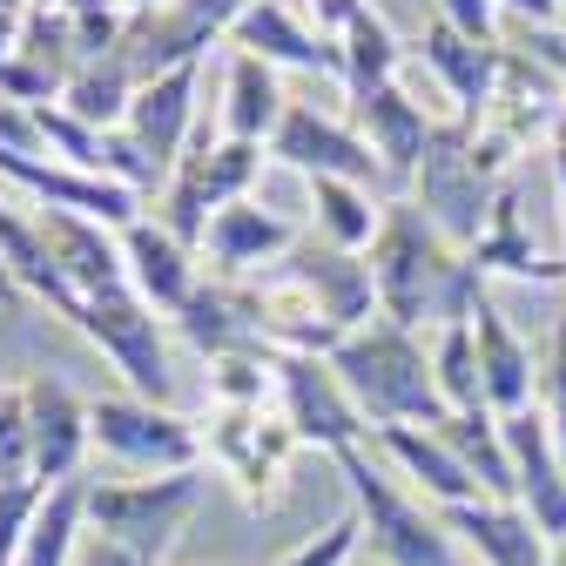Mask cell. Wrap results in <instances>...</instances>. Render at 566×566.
Returning a JSON list of instances; mask_svg holds the SVG:
<instances>
[{
    "label": "cell",
    "instance_id": "cell-1",
    "mask_svg": "<svg viewBox=\"0 0 566 566\" xmlns=\"http://www.w3.org/2000/svg\"><path fill=\"white\" fill-rule=\"evenodd\" d=\"M371 283H378V317L418 331V324H465L472 317V297L485 291V276L465 263V250H452L424 209L411 196L385 202V223L371 237Z\"/></svg>",
    "mask_w": 566,
    "mask_h": 566
},
{
    "label": "cell",
    "instance_id": "cell-2",
    "mask_svg": "<svg viewBox=\"0 0 566 566\" xmlns=\"http://www.w3.org/2000/svg\"><path fill=\"white\" fill-rule=\"evenodd\" d=\"M331 371L344 378L350 405L365 411L371 432H385V424H424V432H439L452 418L439 371H432V350L391 317H371L365 331H350L331 350Z\"/></svg>",
    "mask_w": 566,
    "mask_h": 566
},
{
    "label": "cell",
    "instance_id": "cell-3",
    "mask_svg": "<svg viewBox=\"0 0 566 566\" xmlns=\"http://www.w3.org/2000/svg\"><path fill=\"white\" fill-rule=\"evenodd\" d=\"M196 506H202V465L149 479H88V539L122 546L142 566H163Z\"/></svg>",
    "mask_w": 566,
    "mask_h": 566
},
{
    "label": "cell",
    "instance_id": "cell-4",
    "mask_svg": "<svg viewBox=\"0 0 566 566\" xmlns=\"http://www.w3.org/2000/svg\"><path fill=\"white\" fill-rule=\"evenodd\" d=\"M337 472L350 479V506H358V520L371 533V553L385 566H472V553L446 526V513L439 506H418L398 479H385L365 459V446H344L337 452Z\"/></svg>",
    "mask_w": 566,
    "mask_h": 566
},
{
    "label": "cell",
    "instance_id": "cell-5",
    "mask_svg": "<svg viewBox=\"0 0 566 566\" xmlns=\"http://www.w3.org/2000/svg\"><path fill=\"white\" fill-rule=\"evenodd\" d=\"M263 176V142H230V135H209L196 128L182 163L169 169V189H163V230L189 250H202V230L217 209L243 202L250 182Z\"/></svg>",
    "mask_w": 566,
    "mask_h": 566
},
{
    "label": "cell",
    "instance_id": "cell-6",
    "mask_svg": "<svg viewBox=\"0 0 566 566\" xmlns=\"http://www.w3.org/2000/svg\"><path fill=\"white\" fill-rule=\"evenodd\" d=\"M492 196H500V182H492L472 156V122H439L432 142H424V163L411 176V202L424 209V223H432L452 250H472L492 223Z\"/></svg>",
    "mask_w": 566,
    "mask_h": 566
},
{
    "label": "cell",
    "instance_id": "cell-7",
    "mask_svg": "<svg viewBox=\"0 0 566 566\" xmlns=\"http://www.w3.org/2000/svg\"><path fill=\"white\" fill-rule=\"evenodd\" d=\"M67 324H75L88 344H102V358L128 378L135 398H149V405H169L176 398L163 317L135 297V283H115V291H82L75 311H67Z\"/></svg>",
    "mask_w": 566,
    "mask_h": 566
},
{
    "label": "cell",
    "instance_id": "cell-8",
    "mask_svg": "<svg viewBox=\"0 0 566 566\" xmlns=\"http://www.w3.org/2000/svg\"><path fill=\"white\" fill-rule=\"evenodd\" d=\"M209 465H217L237 492H243V506L263 513L276 506V492L283 479H291V459L304 452L297 432H291V418L283 411H223V405H209V439H202Z\"/></svg>",
    "mask_w": 566,
    "mask_h": 566
},
{
    "label": "cell",
    "instance_id": "cell-9",
    "mask_svg": "<svg viewBox=\"0 0 566 566\" xmlns=\"http://www.w3.org/2000/svg\"><path fill=\"white\" fill-rule=\"evenodd\" d=\"M88 439L95 452H108L115 465L135 472H196L202 465V432L189 418H176L169 405L149 398H88Z\"/></svg>",
    "mask_w": 566,
    "mask_h": 566
},
{
    "label": "cell",
    "instance_id": "cell-10",
    "mask_svg": "<svg viewBox=\"0 0 566 566\" xmlns=\"http://www.w3.org/2000/svg\"><path fill=\"white\" fill-rule=\"evenodd\" d=\"M250 8L256 0H169V8H135L115 54L128 61L135 82H156V75H169V67H182V61H202L209 41L230 34Z\"/></svg>",
    "mask_w": 566,
    "mask_h": 566
},
{
    "label": "cell",
    "instance_id": "cell-11",
    "mask_svg": "<svg viewBox=\"0 0 566 566\" xmlns=\"http://www.w3.org/2000/svg\"><path fill=\"white\" fill-rule=\"evenodd\" d=\"M276 411L291 418L297 446H317V452H344V446H365L371 424L365 411L350 405L344 378L331 371V358H276Z\"/></svg>",
    "mask_w": 566,
    "mask_h": 566
},
{
    "label": "cell",
    "instance_id": "cell-12",
    "mask_svg": "<svg viewBox=\"0 0 566 566\" xmlns=\"http://www.w3.org/2000/svg\"><path fill=\"white\" fill-rule=\"evenodd\" d=\"M270 156L283 163V169H297L304 182L311 176H337V182H378L385 176V163L371 156V142L358 135V128H344L337 115H317L311 102H291L283 108V122H276V135H270Z\"/></svg>",
    "mask_w": 566,
    "mask_h": 566
},
{
    "label": "cell",
    "instance_id": "cell-13",
    "mask_svg": "<svg viewBox=\"0 0 566 566\" xmlns=\"http://www.w3.org/2000/svg\"><path fill=\"white\" fill-rule=\"evenodd\" d=\"M506 432V452H513V485H520V513L559 546L566 539V459L553 446V418L546 405L520 411V418H500Z\"/></svg>",
    "mask_w": 566,
    "mask_h": 566
},
{
    "label": "cell",
    "instance_id": "cell-14",
    "mask_svg": "<svg viewBox=\"0 0 566 566\" xmlns=\"http://www.w3.org/2000/svg\"><path fill=\"white\" fill-rule=\"evenodd\" d=\"M34 217V237H41V250H48V263L61 270V283L67 291H115V283H128V256H122V230H108V223H88V217H75V209H28Z\"/></svg>",
    "mask_w": 566,
    "mask_h": 566
},
{
    "label": "cell",
    "instance_id": "cell-15",
    "mask_svg": "<svg viewBox=\"0 0 566 566\" xmlns=\"http://www.w3.org/2000/svg\"><path fill=\"white\" fill-rule=\"evenodd\" d=\"M472 344H479V378H485V405L492 418H520L539 405L546 391V365H533V350L520 344V331L500 317L485 291L472 297Z\"/></svg>",
    "mask_w": 566,
    "mask_h": 566
},
{
    "label": "cell",
    "instance_id": "cell-16",
    "mask_svg": "<svg viewBox=\"0 0 566 566\" xmlns=\"http://www.w3.org/2000/svg\"><path fill=\"white\" fill-rule=\"evenodd\" d=\"M28 385V432H34V485H61V479H82L88 459V398H75L61 378L34 371Z\"/></svg>",
    "mask_w": 566,
    "mask_h": 566
},
{
    "label": "cell",
    "instance_id": "cell-17",
    "mask_svg": "<svg viewBox=\"0 0 566 566\" xmlns=\"http://www.w3.org/2000/svg\"><path fill=\"white\" fill-rule=\"evenodd\" d=\"M304 237H297V223L291 217H276V209H263V202H230V209H217L209 217V230H202V256L217 263L223 276H263L270 263H283Z\"/></svg>",
    "mask_w": 566,
    "mask_h": 566
},
{
    "label": "cell",
    "instance_id": "cell-18",
    "mask_svg": "<svg viewBox=\"0 0 566 566\" xmlns=\"http://www.w3.org/2000/svg\"><path fill=\"white\" fill-rule=\"evenodd\" d=\"M176 331L202 350L209 365H217V358H276V350L263 344V331H256L250 291H243L237 276H209V283H196V297L176 311Z\"/></svg>",
    "mask_w": 566,
    "mask_h": 566
},
{
    "label": "cell",
    "instance_id": "cell-19",
    "mask_svg": "<svg viewBox=\"0 0 566 566\" xmlns=\"http://www.w3.org/2000/svg\"><path fill=\"white\" fill-rule=\"evenodd\" d=\"M196 82H202V61H182V67H169V75H156V82H142L135 88V102H128V135L149 149V163L169 176L176 163H182V149H189V135H196Z\"/></svg>",
    "mask_w": 566,
    "mask_h": 566
},
{
    "label": "cell",
    "instance_id": "cell-20",
    "mask_svg": "<svg viewBox=\"0 0 566 566\" xmlns=\"http://www.w3.org/2000/svg\"><path fill=\"white\" fill-rule=\"evenodd\" d=\"M350 115H358V135L371 142V156L385 163V176L411 182L418 163H424V142H432V128H439V115L424 102H411L405 82L371 88V95H350Z\"/></svg>",
    "mask_w": 566,
    "mask_h": 566
},
{
    "label": "cell",
    "instance_id": "cell-21",
    "mask_svg": "<svg viewBox=\"0 0 566 566\" xmlns=\"http://www.w3.org/2000/svg\"><path fill=\"white\" fill-rule=\"evenodd\" d=\"M500 41H472V34H459L452 21H424L418 28V61L439 75V88H446V102L472 122L485 102H492V88H500Z\"/></svg>",
    "mask_w": 566,
    "mask_h": 566
},
{
    "label": "cell",
    "instance_id": "cell-22",
    "mask_svg": "<svg viewBox=\"0 0 566 566\" xmlns=\"http://www.w3.org/2000/svg\"><path fill=\"white\" fill-rule=\"evenodd\" d=\"M122 256H128V283H135V297L149 304L156 317H176L189 297H196V250L176 243L163 230V217H142L122 230Z\"/></svg>",
    "mask_w": 566,
    "mask_h": 566
},
{
    "label": "cell",
    "instance_id": "cell-23",
    "mask_svg": "<svg viewBox=\"0 0 566 566\" xmlns=\"http://www.w3.org/2000/svg\"><path fill=\"white\" fill-rule=\"evenodd\" d=\"M230 48H243V54H256V61H270V67L283 61V67H304V75H337V82H344L337 41H324L317 28H304L291 0H256V8L230 28Z\"/></svg>",
    "mask_w": 566,
    "mask_h": 566
},
{
    "label": "cell",
    "instance_id": "cell-24",
    "mask_svg": "<svg viewBox=\"0 0 566 566\" xmlns=\"http://www.w3.org/2000/svg\"><path fill=\"white\" fill-rule=\"evenodd\" d=\"M446 526L465 539V553H479L485 566H546L553 559V539L520 513V506H500V500H465V506H439Z\"/></svg>",
    "mask_w": 566,
    "mask_h": 566
},
{
    "label": "cell",
    "instance_id": "cell-25",
    "mask_svg": "<svg viewBox=\"0 0 566 566\" xmlns=\"http://www.w3.org/2000/svg\"><path fill=\"white\" fill-rule=\"evenodd\" d=\"M371 446L424 485V506H465V500H485L479 479L459 465V452L439 439V432H424V424H385V432H371Z\"/></svg>",
    "mask_w": 566,
    "mask_h": 566
},
{
    "label": "cell",
    "instance_id": "cell-26",
    "mask_svg": "<svg viewBox=\"0 0 566 566\" xmlns=\"http://www.w3.org/2000/svg\"><path fill=\"white\" fill-rule=\"evenodd\" d=\"M465 263L479 270V276H520V283H566V263H553V256H539V243H533V230H526V217H520V196H513V182H500V196H492V223H485V237L465 250Z\"/></svg>",
    "mask_w": 566,
    "mask_h": 566
},
{
    "label": "cell",
    "instance_id": "cell-27",
    "mask_svg": "<svg viewBox=\"0 0 566 566\" xmlns=\"http://www.w3.org/2000/svg\"><path fill=\"white\" fill-rule=\"evenodd\" d=\"M283 88H276V67L230 48V75H223V135L230 142H270L283 122Z\"/></svg>",
    "mask_w": 566,
    "mask_h": 566
},
{
    "label": "cell",
    "instance_id": "cell-28",
    "mask_svg": "<svg viewBox=\"0 0 566 566\" xmlns=\"http://www.w3.org/2000/svg\"><path fill=\"white\" fill-rule=\"evenodd\" d=\"M82 539H88V479H61V485H48L14 566H75Z\"/></svg>",
    "mask_w": 566,
    "mask_h": 566
},
{
    "label": "cell",
    "instance_id": "cell-29",
    "mask_svg": "<svg viewBox=\"0 0 566 566\" xmlns=\"http://www.w3.org/2000/svg\"><path fill=\"white\" fill-rule=\"evenodd\" d=\"M439 439L459 452V465L479 479L485 500L520 506V485H513V452H506V432H500V418H492V411H452V418L439 424Z\"/></svg>",
    "mask_w": 566,
    "mask_h": 566
},
{
    "label": "cell",
    "instance_id": "cell-30",
    "mask_svg": "<svg viewBox=\"0 0 566 566\" xmlns=\"http://www.w3.org/2000/svg\"><path fill=\"white\" fill-rule=\"evenodd\" d=\"M311 209H317V243L344 250V256H365L378 223H385V209L358 189V182H337V176H311Z\"/></svg>",
    "mask_w": 566,
    "mask_h": 566
},
{
    "label": "cell",
    "instance_id": "cell-31",
    "mask_svg": "<svg viewBox=\"0 0 566 566\" xmlns=\"http://www.w3.org/2000/svg\"><path fill=\"white\" fill-rule=\"evenodd\" d=\"M337 54H344V95H371V88H391L398 75H405V48H398V34H391V21L378 14V8H365L358 21H350L344 34H337Z\"/></svg>",
    "mask_w": 566,
    "mask_h": 566
},
{
    "label": "cell",
    "instance_id": "cell-32",
    "mask_svg": "<svg viewBox=\"0 0 566 566\" xmlns=\"http://www.w3.org/2000/svg\"><path fill=\"white\" fill-rule=\"evenodd\" d=\"M135 88H142V82L128 75V61H122V54H102V61H82L75 75H67L61 108H67V115H82L88 128H122Z\"/></svg>",
    "mask_w": 566,
    "mask_h": 566
},
{
    "label": "cell",
    "instance_id": "cell-33",
    "mask_svg": "<svg viewBox=\"0 0 566 566\" xmlns=\"http://www.w3.org/2000/svg\"><path fill=\"white\" fill-rule=\"evenodd\" d=\"M432 371H439V391H446V405H452V411H492V405H485V378H479L472 317L439 331V344H432Z\"/></svg>",
    "mask_w": 566,
    "mask_h": 566
},
{
    "label": "cell",
    "instance_id": "cell-34",
    "mask_svg": "<svg viewBox=\"0 0 566 566\" xmlns=\"http://www.w3.org/2000/svg\"><path fill=\"white\" fill-rule=\"evenodd\" d=\"M34 479V432H28V385H0V485Z\"/></svg>",
    "mask_w": 566,
    "mask_h": 566
},
{
    "label": "cell",
    "instance_id": "cell-35",
    "mask_svg": "<svg viewBox=\"0 0 566 566\" xmlns=\"http://www.w3.org/2000/svg\"><path fill=\"white\" fill-rule=\"evenodd\" d=\"M358 539H365V520H358V506H350V513H337L324 533H311L297 553H283L276 566H344L350 553H358Z\"/></svg>",
    "mask_w": 566,
    "mask_h": 566
},
{
    "label": "cell",
    "instance_id": "cell-36",
    "mask_svg": "<svg viewBox=\"0 0 566 566\" xmlns=\"http://www.w3.org/2000/svg\"><path fill=\"white\" fill-rule=\"evenodd\" d=\"M41 500H48V485H34V479L0 485V566H14V559H21V539H28Z\"/></svg>",
    "mask_w": 566,
    "mask_h": 566
},
{
    "label": "cell",
    "instance_id": "cell-37",
    "mask_svg": "<svg viewBox=\"0 0 566 566\" xmlns=\"http://www.w3.org/2000/svg\"><path fill=\"white\" fill-rule=\"evenodd\" d=\"M439 21H452L472 41H492V0H439Z\"/></svg>",
    "mask_w": 566,
    "mask_h": 566
},
{
    "label": "cell",
    "instance_id": "cell-38",
    "mask_svg": "<svg viewBox=\"0 0 566 566\" xmlns=\"http://www.w3.org/2000/svg\"><path fill=\"white\" fill-rule=\"evenodd\" d=\"M304 8L317 14V34H331V41H337L350 21H358V14L371 8V0H304Z\"/></svg>",
    "mask_w": 566,
    "mask_h": 566
},
{
    "label": "cell",
    "instance_id": "cell-39",
    "mask_svg": "<svg viewBox=\"0 0 566 566\" xmlns=\"http://www.w3.org/2000/svg\"><path fill=\"white\" fill-rule=\"evenodd\" d=\"M500 8H513L526 28H559L566 21V0H500Z\"/></svg>",
    "mask_w": 566,
    "mask_h": 566
},
{
    "label": "cell",
    "instance_id": "cell-40",
    "mask_svg": "<svg viewBox=\"0 0 566 566\" xmlns=\"http://www.w3.org/2000/svg\"><path fill=\"white\" fill-rule=\"evenodd\" d=\"M553 182H559V217H566V135L553 142Z\"/></svg>",
    "mask_w": 566,
    "mask_h": 566
},
{
    "label": "cell",
    "instance_id": "cell-41",
    "mask_svg": "<svg viewBox=\"0 0 566 566\" xmlns=\"http://www.w3.org/2000/svg\"><path fill=\"white\" fill-rule=\"evenodd\" d=\"M0 304H21V283H14V270L0 263Z\"/></svg>",
    "mask_w": 566,
    "mask_h": 566
},
{
    "label": "cell",
    "instance_id": "cell-42",
    "mask_svg": "<svg viewBox=\"0 0 566 566\" xmlns=\"http://www.w3.org/2000/svg\"><path fill=\"white\" fill-rule=\"evenodd\" d=\"M34 8V0H0V14H28Z\"/></svg>",
    "mask_w": 566,
    "mask_h": 566
},
{
    "label": "cell",
    "instance_id": "cell-43",
    "mask_svg": "<svg viewBox=\"0 0 566 566\" xmlns=\"http://www.w3.org/2000/svg\"><path fill=\"white\" fill-rule=\"evenodd\" d=\"M122 8H128V14H135V8H169V0H122Z\"/></svg>",
    "mask_w": 566,
    "mask_h": 566
},
{
    "label": "cell",
    "instance_id": "cell-44",
    "mask_svg": "<svg viewBox=\"0 0 566 566\" xmlns=\"http://www.w3.org/2000/svg\"><path fill=\"white\" fill-rule=\"evenodd\" d=\"M546 566H566V539H559V546H553V559H546Z\"/></svg>",
    "mask_w": 566,
    "mask_h": 566
},
{
    "label": "cell",
    "instance_id": "cell-45",
    "mask_svg": "<svg viewBox=\"0 0 566 566\" xmlns=\"http://www.w3.org/2000/svg\"><path fill=\"white\" fill-rule=\"evenodd\" d=\"M34 8H61V0H34Z\"/></svg>",
    "mask_w": 566,
    "mask_h": 566
},
{
    "label": "cell",
    "instance_id": "cell-46",
    "mask_svg": "<svg viewBox=\"0 0 566 566\" xmlns=\"http://www.w3.org/2000/svg\"><path fill=\"white\" fill-rule=\"evenodd\" d=\"M559 135H566V128H559Z\"/></svg>",
    "mask_w": 566,
    "mask_h": 566
}]
</instances>
